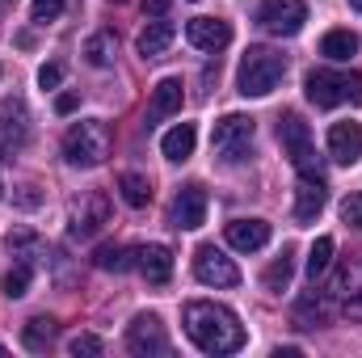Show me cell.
<instances>
[{"label":"cell","mask_w":362,"mask_h":358,"mask_svg":"<svg viewBox=\"0 0 362 358\" xmlns=\"http://www.w3.org/2000/svg\"><path fill=\"white\" fill-rule=\"evenodd\" d=\"M185 337L202 350V354H236L249 337L245 325L232 308L215 304V299H189L185 304Z\"/></svg>","instance_id":"obj_1"},{"label":"cell","mask_w":362,"mask_h":358,"mask_svg":"<svg viewBox=\"0 0 362 358\" xmlns=\"http://www.w3.org/2000/svg\"><path fill=\"white\" fill-rule=\"evenodd\" d=\"M110 148H114V135L101 118H81L64 135V161L76 169H97L110 156Z\"/></svg>","instance_id":"obj_2"},{"label":"cell","mask_w":362,"mask_h":358,"mask_svg":"<svg viewBox=\"0 0 362 358\" xmlns=\"http://www.w3.org/2000/svg\"><path fill=\"white\" fill-rule=\"evenodd\" d=\"M286 76V55H278L270 47H249L236 72V89L245 97H270Z\"/></svg>","instance_id":"obj_3"},{"label":"cell","mask_w":362,"mask_h":358,"mask_svg":"<svg viewBox=\"0 0 362 358\" xmlns=\"http://www.w3.org/2000/svg\"><path fill=\"white\" fill-rule=\"evenodd\" d=\"M303 93L316 110H333V105H362V72H333V68H316L308 72Z\"/></svg>","instance_id":"obj_4"},{"label":"cell","mask_w":362,"mask_h":358,"mask_svg":"<svg viewBox=\"0 0 362 358\" xmlns=\"http://www.w3.org/2000/svg\"><path fill=\"white\" fill-rule=\"evenodd\" d=\"M278 139H282V152L291 156V165L303 173V178H320V156L312 148V131L299 114H286L278 118Z\"/></svg>","instance_id":"obj_5"},{"label":"cell","mask_w":362,"mask_h":358,"mask_svg":"<svg viewBox=\"0 0 362 358\" xmlns=\"http://www.w3.org/2000/svg\"><path fill=\"white\" fill-rule=\"evenodd\" d=\"M253 131H257V122H253L249 114H223V118L215 122V131H211V148H215V156H223V161H240V156L249 152V144H253Z\"/></svg>","instance_id":"obj_6"},{"label":"cell","mask_w":362,"mask_h":358,"mask_svg":"<svg viewBox=\"0 0 362 358\" xmlns=\"http://www.w3.org/2000/svg\"><path fill=\"white\" fill-rule=\"evenodd\" d=\"M257 21H262V30H270L278 38H295L308 21V4L303 0H262Z\"/></svg>","instance_id":"obj_7"},{"label":"cell","mask_w":362,"mask_h":358,"mask_svg":"<svg viewBox=\"0 0 362 358\" xmlns=\"http://www.w3.org/2000/svg\"><path fill=\"white\" fill-rule=\"evenodd\" d=\"M101 224H110V198H105L101 190L81 194V198L72 202V211H68V232L85 241V236H93Z\"/></svg>","instance_id":"obj_8"},{"label":"cell","mask_w":362,"mask_h":358,"mask_svg":"<svg viewBox=\"0 0 362 358\" xmlns=\"http://www.w3.org/2000/svg\"><path fill=\"white\" fill-rule=\"evenodd\" d=\"M127 350H131V354H169V350H173V342H169V333H165L160 316H152V312L135 316V321H131V329H127Z\"/></svg>","instance_id":"obj_9"},{"label":"cell","mask_w":362,"mask_h":358,"mask_svg":"<svg viewBox=\"0 0 362 358\" xmlns=\"http://www.w3.org/2000/svg\"><path fill=\"white\" fill-rule=\"evenodd\" d=\"M194 278L206 282V287H236L240 282V270H236L232 258H223L215 245H202L194 253Z\"/></svg>","instance_id":"obj_10"},{"label":"cell","mask_w":362,"mask_h":358,"mask_svg":"<svg viewBox=\"0 0 362 358\" xmlns=\"http://www.w3.org/2000/svg\"><path fill=\"white\" fill-rule=\"evenodd\" d=\"M202 224H206V190L202 185H181L177 198H173V228L194 232Z\"/></svg>","instance_id":"obj_11"},{"label":"cell","mask_w":362,"mask_h":358,"mask_svg":"<svg viewBox=\"0 0 362 358\" xmlns=\"http://www.w3.org/2000/svg\"><path fill=\"white\" fill-rule=\"evenodd\" d=\"M185 38L198 51H223L232 42V21H223V17H194V21H185Z\"/></svg>","instance_id":"obj_12"},{"label":"cell","mask_w":362,"mask_h":358,"mask_svg":"<svg viewBox=\"0 0 362 358\" xmlns=\"http://www.w3.org/2000/svg\"><path fill=\"white\" fill-rule=\"evenodd\" d=\"M223 236H228V245L236 253H257V249L270 245V224L266 219H232L223 228Z\"/></svg>","instance_id":"obj_13"},{"label":"cell","mask_w":362,"mask_h":358,"mask_svg":"<svg viewBox=\"0 0 362 358\" xmlns=\"http://www.w3.org/2000/svg\"><path fill=\"white\" fill-rule=\"evenodd\" d=\"M135 266L152 287H165L173 278V249L169 245H139L135 249Z\"/></svg>","instance_id":"obj_14"},{"label":"cell","mask_w":362,"mask_h":358,"mask_svg":"<svg viewBox=\"0 0 362 358\" xmlns=\"http://www.w3.org/2000/svg\"><path fill=\"white\" fill-rule=\"evenodd\" d=\"M329 156L337 165H358L362 161V127L358 122H333L329 127Z\"/></svg>","instance_id":"obj_15"},{"label":"cell","mask_w":362,"mask_h":358,"mask_svg":"<svg viewBox=\"0 0 362 358\" xmlns=\"http://www.w3.org/2000/svg\"><path fill=\"white\" fill-rule=\"evenodd\" d=\"M325 202H329L325 178H303L295 185V219L299 224H316V215L325 211Z\"/></svg>","instance_id":"obj_16"},{"label":"cell","mask_w":362,"mask_h":358,"mask_svg":"<svg viewBox=\"0 0 362 358\" xmlns=\"http://www.w3.org/2000/svg\"><path fill=\"white\" fill-rule=\"evenodd\" d=\"M173 38H177V25L173 21H148L144 30H139V38H135V51L144 55V59H160L169 47H173Z\"/></svg>","instance_id":"obj_17"},{"label":"cell","mask_w":362,"mask_h":358,"mask_svg":"<svg viewBox=\"0 0 362 358\" xmlns=\"http://www.w3.org/2000/svg\"><path fill=\"white\" fill-rule=\"evenodd\" d=\"M194 144H198L194 122H177L173 131H165L160 152H165V161H189V156H194Z\"/></svg>","instance_id":"obj_18"},{"label":"cell","mask_w":362,"mask_h":358,"mask_svg":"<svg viewBox=\"0 0 362 358\" xmlns=\"http://www.w3.org/2000/svg\"><path fill=\"white\" fill-rule=\"evenodd\" d=\"M320 55L333 59V64H346L350 55H358V34L354 30H329L320 38Z\"/></svg>","instance_id":"obj_19"},{"label":"cell","mask_w":362,"mask_h":358,"mask_svg":"<svg viewBox=\"0 0 362 358\" xmlns=\"http://www.w3.org/2000/svg\"><path fill=\"white\" fill-rule=\"evenodd\" d=\"M51 342H55V321H51V316H34V321L21 325V346H25V350L42 354Z\"/></svg>","instance_id":"obj_20"},{"label":"cell","mask_w":362,"mask_h":358,"mask_svg":"<svg viewBox=\"0 0 362 358\" xmlns=\"http://www.w3.org/2000/svg\"><path fill=\"white\" fill-rule=\"evenodd\" d=\"M118 194H122L127 207L144 211V207L152 202V181L144 178V173H118Z\"/></svg>","instance_id":"obj_21"},{"label":"cell","mask_w":362,"mask_h":358,"mask_svg":"<svg viewBox=\"0 0 362 358\" xmlns=\"http://www.w3.org/2000/svg\"><path fill=\"white\" fill-rule=\"evenodd\" d=\"M181 81L177 76H165V81H156V89H152V114L156 118H165V114H177L181 110Z\"/></svg>","instance_id":"obj_22"},{"label":"cell","mask_w":362,"mask_h":358,"mask_svg":"<svg viewBox=\"0 0 362 358\" xmlns=\"http://www.w3.org/2000/svg\"><path fill=\"white\" fill-rule=\"evenodd\" d=\"M114 51H118V38L110 30H97V34L85 38V59H89L93 68H110L114 64Z\"/></svg>","instance_id":"obj_23"},{"label":"cell","mask_w":362,"mask_h":358,"mask_svg":"<svg viewBox=\"0 0 362 358\" xmlns=\"http://www.w3.org/2000/svg\"><path fill=\"white\" fill-rule=\"evenodd\" d=\"M329 321V304L320 299V295H303L299 304H295V325L299 329H316V325H325Z\"/></svg>","instance_id":"obj_24"},{"label":"cell","mask_w":362,"mask_h":358,"mask_svg":"<svg viewBox=\"0 0 362 358\" xmlns=\"http://www.w3.org/2000/svg\"><path fill=\"white\" fill-rule=\"evenodd\" d=\"M4 249H8L17 262H34V258H42V241H38L34 232H25V228H21V232H8V236H4Z\"/></svg>","instance_id":"obj_25"},{"label":"cell","mask_w":362,"mask_h":358,"mask_svg":"<svg viewBox=\"0 0 362 358\" xmlns=\"http://www.w3.org/2000/svg\"><path fill=\"white\" fill-rule=\"evenodd\" d=\"M291 270H295V253H291V249H282V258H274L270 270L262 274L266 291H286V282H291Z\"/></svg>","instance_id":"obj_26"},{"label":"cell","mask_w":362,"mask_h":358,"mask_svg":"<svg viewBox=\"0 0 362 358\" xmlns=\"http://www.w3.org/2000/svg\"><path fill=\"white\" fill-rule=\"evenodd\" d=\"M329 266H333V236H316V245L308 249V274H312V282Z\"/></svg>","instance_id":"obj_27"},{"label":"cell","mask_w":362,"mask_h":358,"mask_svg":"<svg viewBox=\"0 0 362 358\" xmlns=\"http://www.w3.org/2000/svg\"><path fill=\"white\" fill-rule=\"evenodd\" d=\"M30 278H34L30 262H17V266L4 274V295H8V299H21V295L30 291Z\"/></svg>","instance_id":"obj_28"},{"label":"cell","mask_w":362,"mask_h":358,"mask_svg":"<svg viewBox=\"0 0 362 358\" xmlns=\"http://www.w3.org/2000/svg\"><path fill=\"white\" fill-rule=\"evenodd\" d=\"M93 266L97 270H127L131 266V258H127L122 245H101V249L93 253Z\"/></svg>","instance_id":"obj_29"},{"label":"cell","mask_w":362,"mask_h":358,"mask_svg":"<svg viewBox=\"0 0 362 358\" xmlns=\"http://www.w3.org/2000/svg\"><path fill=\"white\" fill-rule=\"evenodd\" d=\"M64 4H68V0H34V8H30V17H34L38 25H47V21H55V17L64 13Z\"/></svg>","instance_id":"obj_30"},{"label":"cell","mask_w":362,"mask_h":358,"mask_svg":"<svg viewBox=\"0 0 362 358\" xmlns=\"http://www.w3.org/2000/svg\"><path fill=\"white\" fill-rule=\"evenodd\" d=\"M101 350H105V346H101V337H93V333H76V337H72V342H68V354H101Z\"/></svg>","instance_id":"obj_31"},{"label":"cell","mask_w":362,"mask_h":358,"mask_svg":"<svg viewBox=\"0 0 362 358\" xmlns=\"http://www.w3.org/2000/svg\"><path fill=\"white\" fill-rule=\"evenodd\" d=\"M341 224H350V228L362 232V194H350V198L341 202Z\"/></svg>","instance_id":"obj_32"},{"label":"cell","mask_w":362,"mask_h":358,"mask_svg":"<svg viewBox=\"0 0 362 358\" xmlns=\"http://www.w3.org/2000/svg\"><path fill=\"white\" fill-rule=\"evenodd\" d=\"M59 81H64V68H59V64H42V68H38V85H42V89H55Z\"/></svg>","instance_id":"obj_33"},{"label":"cell","mask_w":362,"mask_h":358,"mask_svg":"<svg viewBox=\"0 0 362 358\" xmlns=\"http://www.w3.org/2000/svg\"><path fill=\"white\" fill-rule=\"evenodd\" d=\"M76 110V93H59L55 97V114H72Z\"/></svg>","instance_id":"obj_34"},{"label":"cell","mask_w":362,"mask_h":358,"mask_svg":"<svg viewBox=\"0 0 362 358\" xmlns=\"http://www.w3.org/2000/svg\"><path fill=\"white\" fill-rule=\"evenodd\" d=\"M169 4H173V0H144V13H148V17H160Z\"/></svg>","instance_id":"obj_35"},{"label":"cell","mask_w":362,"mask_h":358,"mask_svg":"<svg viewBox=\"0 0 362 358\" xmlns=\"http://www.w3.org/2000/svg\"><path fill=\"white\" fill-rule=\"evenodd\" d=\"M350 8H358V13H362V0H350Z\"/></svg>","instance_id":"obj_36"},{"label":"cell","mask_w":362,"mask_h":358,"mask_svg":"<svg viewBox=\"0 0 362 358\" xmlns=\"http://www.w3.org/2000/svg\"><path fill=\"white\" fill-rule=\"evenodd\" d=\"M110 4H131V0H110Z\"/></svg>","instance_id":"obj_37"},{"label":"cell","mask_w":362,"mask_h":358,"mask_svg":"<svg viewBox=\"0 0 362 358\" xmlns=\"http://www.w3.org/2000/svg\"><path fill=\"white\" fill-rule=\"evenodd\" d=\"M0 194H4V185H0Z\"/></svg>","instance_id":"obj_38"}]
</instances>
